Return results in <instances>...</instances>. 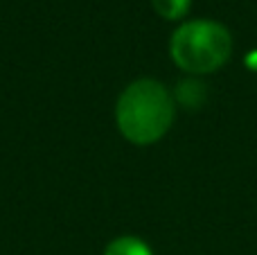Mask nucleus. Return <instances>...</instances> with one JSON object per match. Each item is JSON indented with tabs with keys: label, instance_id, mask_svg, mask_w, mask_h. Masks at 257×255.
Wrapping results in <instances>:
<instances>
[{
	"label": "nucleus",
	"instance_id": "f257e3e1",
	"mask_svg": "<svg viewBox=\"0 0 257 255\" xmlns=\"http://www.w3.org/2000/svg\"><path fill=\"white\" fill-rule=\"evenodd\" d=\"M115 117L126 140L151 145L163 138L174 122L172 95L160 81L138 79L120 95Z\"/></svg>",
	"mask_w": 257,
	"mask_h": 255
},
{
	"label": "nucleus",
	"instance_id": "f03ea898",
	"mask_svg": "<svg viewBox=\"0 0 257 255\" xmlns=\"http://www.w3.org/2000/svg\"><path fill=\"white\" fill-rule=\"evenodd\" d=\"M172 59L181 70L192 75L214 72L230 59L232 36L221 23L190 21L172 36Z\"/></svg>",
	"mask_w": 257,
	"mask_h": 255
},
{
	"label": "nucleus",
	"instance_id": "7ed1b4c3",
	"mask_svg": "<svg viewBox=\"0 0 257 255\" xmlns=\"http://www.w3.org/2000/svg\"><path fill=\"white\" fill-rule=\"evenodd\" d=\"M104 255H154V253H151V248L147 246L142 239L124 235V237L113 239V242L106 246Z\"/></svg>",
	"mask_w": 257,
	"mask_h": 255
},
{
	"label": "nucleus",
	"instance_id": "20e7f679",
	"mask_svg": "<svg viewBox=\"0 0 257 255\" xmlns=\"http://www.w3.org/2000/svg\"><path fill=\"white\" fill-rule=\"evenodd\" d=\"M154 3V9L167 21H178L183 18L187 12H190L192 0H151Z\"/></svg>",
	"mask_w": 257,
	"mask_h": 255
}]
</instances>
